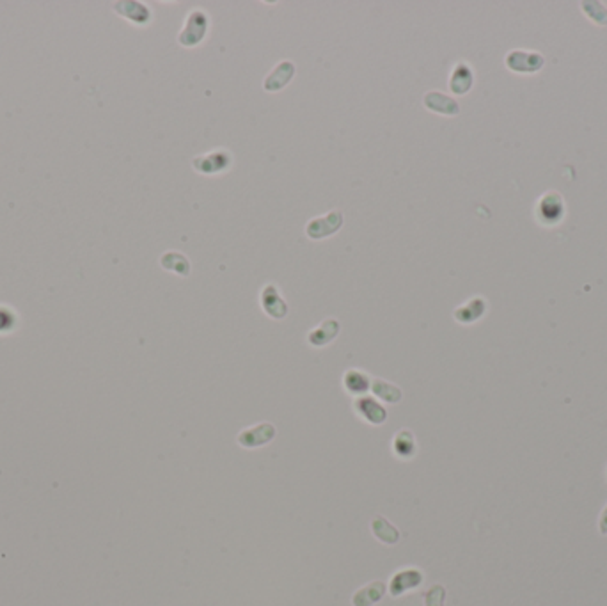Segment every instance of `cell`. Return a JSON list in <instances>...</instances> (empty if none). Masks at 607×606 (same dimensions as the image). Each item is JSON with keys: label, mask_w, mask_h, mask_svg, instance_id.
<instances>
[{"label": "cell", "mask_w": 607, "mask_h": 606, "mask_svg": "<svg viewBox=\"0 0 607 606\" xmlns=\"http://www.w3.org/2000/svg\"><path fill=\"white\" fill-rule=\"evenodd\" d=\"M208 29H210V18H208L207 13L202 11V9H194L187 16V22H185L183 29L179 32V45H183L187 48L197 47L202 39L207 38Z\"/></svg>", "instance_id": "1"}, {"label": "cell", "mask_w": 607, "mask_h": 606, "mask_svg": "<svg viewBox=\"0 0 607 606\" xmlns=\"http://www.w3.org/2000/svg\"><path fill=\"white\" fill-rule=\"evenodd\" d=\"M564 201L560 192H547L540 198L537 205V217L541 224H557L564 217Z\"/></svg>", "instance_id": "2"}, {"label": "cell", "mask_w": 607, "mask_h": 606, "mask_svg": "<svg viewBox=\"0 0 607 606\" xmlns=\"http://www.w3.org/2000/svg\"><path fill=\"white\" fill-rule=\"evenodd\" d=\"M195 171L202 172V175H217V172H224L233 165V156L227 149H213L208 155L195 156L192 161Z\"/></svg>", "instance_id": "3"}, {"label": "cell", "mask_w": 607, "mask_h": 606, "mask_svg": "<svg viewBox=\"0 0 607 606\" xmlns=\"http://www.w3.org/2000/svg\"><path fill=\"white\" fill-rule=\"evenodd\" d=\"M341 224L343 214L339 210H334L331 214L323 215V217H318V219L309 221L308 228H306V233L313 240L327 239V237H331L332 233H336L341 228Z\"/></svg>", "instance_id": "4"}, {"label": "cell", "mask_w": 607, "mask_h": 606, "mask_svg": "<svg viewBox=\"0 0 607 606\" xmlns=\"http://www.w3.org/2000/svg\"><path fill=\"white\" fill-rule=\"evenodd\" d=\"M544 63V55L538 54V52L514 50L506 57V66L514 71H518V73H534V71L541 70Z\"/></svg>", "instance_id": "5"}, {"label": "cell", "mask_w": 607, "mask_h": 606, "mask_svg": "<svg viewBox=\"0 0 607 606\" xmlns=\"http://www.w3.org/2000/svg\"><path fill=\"white\" fill-rule=\"evenodd\" d=\"M276 438V427L270 423H260V425L253 427V429L241 430L238 434V445L243 448H257L267 443H270Z\"/></svg>", "instance_id": "6"}, {"label": "cell", "mask_w": 607, "mask_h": 606, "mask_svg": "<svg viewBox=\"0 0 607 606\" xmlns=\"http://www.w3.org/2000/svg\"><path fill=\"white\" fill-rule=\"evenodd\" d=\"M261 306L267 311V315L272 318H285L288 313V306L279 295V290L273 285H267L261 292Z\"/></svg>", "instance_id": "7"}, {"label": "cell", "mask_w": 607, "mask_h": 606, "mask_svg": "<svg viewBox=\"0 0 607 606\" xmlns=\"http://www.w3.org/2000/svg\"><path fill=\"white\" fill-rule=\"evenodd\" d=\"M293 75H295V64L285 61V63L277 64L272 70V73L265 78V89L273 93V91H279L286 86V84L292 82Z\"/></svg>", "instance_id": "8"}, {"label": "cell", "mask_w": 607, "mask_h": 606, "mask_svg": "<svg viewBox=\"0 0 607 606\" xmlns=\"http://www.w3.org/2000/svg\"><path fill=\"white\" fill-rule=\"evenodd\" d=\"M424 105L428 107V110H432V112L444 114V116H455L460 110L458 103L453 98L446 96V94L439 93V91H430V93H426V96H424Z\"/></svg>", "instance_id": "9"}, {"label": "cell", "mask_w": 607, "mask_h": 606, "mask_svg": "<svg viewBox=\"0 0 607 606\" xmlns=\"http://www.w3.org/2000/svg\"><path fill=\"white\" fill-rule=\"evenodd\" d=\"M354 407L359 415L362 416V418L370 423H375V425H380V423L386 422V418H387L386 409H384V407H382L378 402H375L373 399H368V397L355 400Z\"/></svg>", "instance_id": "10"}, {"label": "cell", "mask_w": 607, "mask_h": 606, "mask_svg": "<svg viewBox=\"0 0 607 606\" xmlns=\"http://www.w3.org/2000/svg\"><path fill=\"white\" fill-rule=\"evenodd\" d=\"M474 84V73H472L471 66L465 63H458L455 70L451 71V78H449V89L455 94H465Z\"/></svg>", "instance_id": "11"}, {"label": "cell", "mask_w": 607, "mask_h": 606, "mask_svg": "<svg viewBox=\"0 0 607 606\" xmlns=\"http://www.w3.org/2000/svg\"><path fill=\"white\" fill-rule=\"evenodd\" d=\"M338 332H339L338 320L329 318V320L322 322L318 327L313 329V331L309 332L308 341L313 345V347H325V345L331 343V341L338 337Z\"/></svg>", "instance_id": "12"}, {"label": "cell", "mask_w": 607, "mask_h": 606, "mask_svg": "<svg viewBox=\"0 0 607 606\" xmlns=\"http://www.w3.org/2000/svg\"><path fill=\"white\" fill-rule=\"evenodd\" d=\"M423 582V575L417 569H407V571L398 572L391 582V594L400 596L401 592H407Z\"/></svg>", "instance_id": "13"}, {"label": "cell", "mask_w": 607, "mask_h": 606, "mask_svg": "<svg viewBox=\"0 0 607 606\" xmlns=\"http://www.w3.org/2000/svg\"><path fill=\"white\" fill-rule=\"evenodd\" d=\"M384 594H386V585L382 582H375L355 592L354 606H371L380 601Z\"/></svg>", "instance_id": "14"}, {"label": "cell", "mask_w": 607, "mask_h": 606, "mask_svg": "<svg viewBox=\"0 0 607 606\" xmlns=\"http://www.w3.org/2000/svg\"><path fill=\"white\" fill-rule=\"evenodd\" d=\"M483 313H485V301L476 297V299H471L467 304L460 306V308L455 311V318L458 322H462V324H472V322L478 320L479 317H483Z\"/></svg>", "instance_id": "15"}, {"label": "cell", "mask_w": 607, "mask_h": 606, "mask_svg": "<svg viewBox=\"0 0 607 606\" xmlns=\"http://www.w3.org/2000/svg\"><path fill=\"white\" fill-rule=\"evenodd\" d=\"M371 528H373V533L377 539H380L382 542L386 544H396L398 540H400V532H398L396 528L393 526V524L389 523V521L386 519V517H375L373 523H371Z\"/></svg>", "instance_id": "16"}, {"label": "cell", "mask_w": 607, "mask_h": 606, "mask_svg": "<svg viewBox=\"0 0 607 606\" xmlns=\"http://www.w3.org/2000/svg\"><path fill=\"white\" fill-rule=\"evenodd\" d=\"M160 263H162L164 269L172 270V272L179 274V276H188V274H190V262H188L181 253L169 251V253H165L164 256L160 258Z\"/></svg>", "instance_id": "17"}, {"label": "cell", "mask_w": 607, "mask_h": 606, "mask_svg": "<svg viewBox=\"0 0 607 606\" xmlns=\"http://www.w3.org/2000/svg\"><path fill=\"white\" fill-rule=\"evenodd\" d=\"M371 390H373L375 395H377L378 399L384 400V402L396 404V402H400L401 397H403V393H401L400 387L394 386V384H391V383H387V380H382V379L371 380Z\"/></svg>", "instance_id": "18"}, {"label": "cell", "mask_w": 607, "mask_h": 606, "mask_svg": "<svg viewBox=\"0 0 607 606\" xmlns=\"http://www.w3.org/2000/svg\"><path fill=\"white\" fill-rule=\"evenodd\" d=\"M394 454L401 459H410L416 454V441H414V436L410 434L409 430H400L393 441Z\"/></svg>", "instance_id": "19"}, {"label": "cell", "mask_w": 607, "mask_h": 606, "mask_svg": "<svg viewBox=\"0 0 607 606\" xmlns=\"http://www.w3.org/2000/svg\"><path fill=\"white\" fill-rule=\"evenodd\" d=\"M371 379L364 374V371L359 370H348L345 374V387H347L350 393H364V391L370 390Z\"/></svg>", "instance_id": "20"}, {"label": "cell", "mask_w": 607, "mask_h": 606, "mask_svg": "<svg viewBox=\"0 0 607 606\" xmlns=\"http://www.w3.org/2000/svg\"><path fill=\"white\" fill-rule=\"evenodd\" d=\"M126 11H117L121 13L123 16H126V18L130 20V22H135V24L139 25H146L151 20V13H149V9H146L144 6L135 4V2H128L126 4Z\"/></svg>", "instance_id": "21"}, {"label": "cell", "mask_w": 607, "mask_h": 606, "mask_svg": "<svg viewBox=\"0 0 607 606\" xmlns=\"http://www.w3.org/2000/svg\"><path fill=\"white\" fill-rule=\"evenodd\" d=\"M16 327V313L8 306H0V334L11 332Z\"/></svg>", "instance_id": "22"}, {"label": "cell", "mask_w": 607, "mask_h": 606, "mask_svg": "<svg viewBox=\"0 0 607 606\" xmlns=\"http://www.w3.org/2000/svg\"><path fill=\"white\" fill-rule=\"evenodd\" d=\"M444 589L440 585L433 586L432 591L426 592V606H442Z\"/></svg>", "instance_id": "23"}, {"label": "cell", "mask_w": 607, "mask_h": 606, "mask_svg": "<svg viewBox=\"0 0 607 606\" xmlns=\"http://www.w3.org/2000/svg\"><path fill=\"white\" fill-rule=\"evenodd\" d=\"M600 530H602V533H607V508L604 510L602 514V521H600Z\"/></svg>", "instance_id": "24"}]
</instances>
